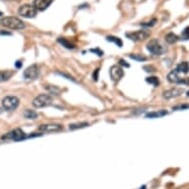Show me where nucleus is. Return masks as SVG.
Returning <instances> with one entry per match:
<instances>
[{
  "label": "nucleus",
  "instance_id": "f257e3e1",
  "mask_svg": "<svg viewBox=\"0 0 189 189\" xmlns=\"http://www.w3.org/2000/svg\"><path fill=\"white\" fill-rule=\"evenodd\" d=\"M0 25L12 30H22L25 28L24 22L17 17H3L0 19Z\"/></svg>",
  "mask_w": 189,
  "mask_h": 189
},
{
  "label": "nucleus",
  "instance_id": "f03ea898",
  "mask_svg": "<svg viewBox=\"0 0 189 189\" xmlns=\"http://www.w3.org/2000/svg\"><path fill=\"white\" fill-rule=\"evenodd\" d=\"M52 101V97L48 95V94H41V95H38L33 100V106L36 107V108H44V107L51 105Z\"/></svg>",
  "mask_w": 189,
  "mask_h": 189
},
{
  "label": "nucleus",
  "instance_id": "7ed1b4c3",
  "mask_svg": "<svg viewBox=\"0 0 189 189\" xmlns=\"http://www.w3.org/2000/svg\"><path fill=\"white\" fill-rule=\"evenodd\" d=\"M19 98L16 96H6L2 100V107L6 111H13L19 106Z\"/></svg>",
  "mask_w": 189,
  "mask_h": 189
},
{
  "label": "nucleus",
  "instance_id": "20e7f679",
  "mask_svg": "<svg viewBox=\"0 0 189 189\" xmlns=\"http://www.w3.org/2000/svg\"><path fill=\"white\" fill-rule=\"evenodd\" d=\"M37 11L38 10L34 7V5L25 4L19 8L18 13L24 18H34L37 15Z\"/></svg>",
  "mask_w": 189,
  "mask_h": 189
},
{
  "label": "nucleus",
  "instance_id": "39448f33",
  "mask_svg": "<svg viewBox=\"0 0 189 189\" xmlns=\"http://www.w3.org/2000/svg\"><path fill=\"white\" fill-rule=\"evenodd\" d=\"M147 49L148 51L153 54L155 55H160L163 53V48L161 46V44L160 43V41L157 39H153L150 40L148 44H147Z\"/></svg>",
  "mask_w": 189,
  "mask_h": 189
},
{
  "label": "nucleus",
  "instance_id": "423d86ee",
  "mask_svg": "<svg viewBox=\"0 0 189 189\" xmlns=\"http://www.w3.org/2000/svg\"><path fill=\"white\" fill-rule=\"evenodd\" d=\"M25 138H26V135H25V133L21 129H15L2 137V139H8V140H13L16 142L22 141Z\"/></svg>",
  "mask_w": 189,
  "mask_h": 189
},
{
  "label": "nucleus",
  "instance_id": "0eeeda50",
  "mask_svg": "<svg viewBox=\"0 0 189 189\" xmlns=\"http://www.w3.org/2000/svg\"><path fill=\"white\" fill-rule=\"evenodd\" d=\"M129 39H131L132 41L135 42H140V41H144L146 40L147 38H149L150 34L147 32V31H137V32H132V33H127L126 34Z\"/></svg>",
  "mask_w": 189,
  "mask_h": 189
},
{
  "label": "nucleus",
  "instance_id": "6e6552de",
  "mask_svg": "<svg viewBox=\"0 0 189 189\" xmlns=\"http://www.w3.org/2000/svg\"><path fill=\"white\" fill-rule=\"evenodd\" d=\"M40 73L39 66L37 65H32L29 67H27L24 71V77L26 79H35L38 77V75Z\"/></svg>",
  "mask_w": 189,
  "mask_h": 189
},
{
  "label": "nucleus",
  "instance_id": "1a4fd4ad",
  "mask_svg": "<svg viewBox=\"0 0 189 189\" xmlns=\"http://www.w3.org/2000/svg\"><path fill=\"white\" fill-rule=\"evenodd\" d=\"M62 130V126L60 124H44L39 127V131L45 132V133H54V132H60Z\"/></svg>",
  "mask_w": 189,
  "mask_h": 189
},
{
  "label": "nucleus",
  "instance_id": "9d476101",
  "mask_svg": "<svg viewBox=\"0 0 189 189\" xmlns=\"http://www.w3.org/2000/svg\"><path fill=\"white\" fill-rule=\"evenodd\" d=\"M167 79L171 83H189V78H180L178 72L176 71H172L171 72H169L167 75Z\"/></svg>",
  "mask_w": 189,
  "mask_h": 189
},
{
  "label": "nucleus",
  "instance_id": "9b49d317",
  "mask_svg": "<svg viewBox=\"0 0 189 189\" xmlns=\"http://www.w3.org/2000/svg\"><path fill=\"white\" fill-rule=\"evenodd\" d=\"M111 78L114 81H119L124 76V71L120 66H113L110 68Z\"/></svg>",
  "mask_w": 189,
  "mask_h": 189
},
{
  "label": "nucleus",
  "instance_id": "f8f14e48",
  "mask_svg": "<svg viewBox=\"0 0 189 189\" xmlns=\"http://www.w3.org/2000/svg\"><path fill=\"white\" fill-rule=\"evenodd\" d=\"M183 92H184V90L182 89V88H172V89H169V90H166L163 92V97L165 99H171V98L181 95Z\"/></svg>",
  "mask_w": 189,
  "mask_h": 189
},
{
  "label": "nucleus",
  "instance_id": "ddd939ff",
  "mask_svg": "<svg viewBox=\"0 0 189 189\" xmlns=\"http://www.w3.org/2000/svg\"><path fill=\"white\" fill-rule=\"evenodd\" d=\"M52 2L53 0H34V7L37 10L43 11L47 9Z\"/></svg>",
  "mask_w": 189,
  "mask_h": 189
},
{
  "label": "nucleus",
  "instance_id": "4468645a",
  "mask_svg": "<svg viewBox=\"0 0 189 189\" xmlns=\"http://www.w3.org/2000/svg\"><path fill=\"white\" fill-rule=\"evenodd\" d=\"M177 72H182V73H188L189 72V64L186 61H182L177 66L175 69Z\"/></svg>",
  "mask_w": 189,
  "mask_h": 189
},
{
  "label": "nucleus",
  "instance_id": "2eb2a0df",
  "mask_svg": "<svg viewBox=\"0 0 189 189\" xmlns=\"http://www.w3.org/2000/svg\"><path fill=\"white\" fill-rule=\"evenodd\" d=\"M12 75H13V72L10 71H0V82L9 80L12 77Z\"/></svg>",
  "mask_w": 189,
  "mask_h": 189
},
{
  "label": "nucleus",
  "instance_id": "dca6fc26",
  "mask_svg": "<svg viewBox=\"0 0 189 189\" xmlns=\"http://www.w3.org/2000/svg\"><path fill=\"white\" fill-rule=\"evenodd\" d=\"M167 115V111L165 110H160V111H155V112H150L147 114V118H160L162 116Z\"/></svg>",
  "mask_w": 189,
  "mask_h": 189
},
{
  "label": "nucleus",
  "instance_id": "f3484780",
  "mask_svg": "<svg viewBox=\"0 0 189 189\" xmlns=\"http://www.w3.org/2000/svg\"><path fill=\"white\" fill-rule=\"evenodd\" d=\"M58 42H59L60 44H61V45L64 46L65 48H66V49L71 50V49H74V48H75L74 44H72L71 42H69V41L66 40V39H64V38H59Z\"/></svg>",
  "mask_w": 189,
  "mask_h": 189
},
{
  "label": "nucleus",
  "instance_id": "a211bd4d",
  "mask_svg": "<svg viewBox=\"0 0 189 189\" xmlns=\"http://www.w3.org/2000/svg\"><path fill=\"white\" fill-rule=\"evenodd\" d=\"M179 40V38H178V36H176L175 34H173V33H168L166 36H165V41H166V43L167 44H174V43H176Z\"/></svg>",
  "mask_w": 189,
  "mask_h": 189
},
{
  "label": "nucleus",
  "instance_id": "6ab92c4d",
  "mask_svg": "<svg viewBox=\"0 0 189 189\" xmlns=\"http://www.w3.org/2000/svg\"><path fill=\"white\" fill-rule=\"evenodd\" d=\"M106 39H107V41H108V42H112V43L116 44L119 48H121L123 46V42H122V40L120 39V38H117L115 36H108Z\"/></svg>",
  "mask_w": 189,
  "mask_h": 189
},
{
  "label": "nucleus",
  "instance_id": "aec40b11",
  "mask_svg": "<svg viewBox=\"0 0 189 189\" xmlns=\"http://www.w3.org/2000/svg\"><path fill=\"white\" fill-rule=\"evenodd\" d=\"M88 126V123L86 122H80V123H75L69 125V130H77V129H82Z\"/></svg>",
  "mask_w": 189,
  "mask_h": 189
},
{
  "label": "nucleus",
  "instance_id": "412c9836",
  "mask_svg": "<svg viewBox=\"0 0 189 189\" xmlns=\"http://www.w3.org/2000/svg\"><path fill=\"white\" fill-rule=\"evenodd\" d=\"M24 116H25V118H27V119H36L38 117V114L33 110L27 109L26 111L24 112Z\"/></svg>",
  "mask_w": 189,
  "mask_h": 189
},
{
  "label": "nucleus",
  "instance_id": "4be33fe9",
  "mask_svg": "<svg viewBox=\"0 0 189 189\" xmlns=\"http://www.w3.org/2000/svg\"><path fill=\"white\" fill-rule=\"evenodd\" d=\"M147 82H149V83H150L152 85H154V86H159V84H160V79L157 78L156 76H150V77H147Z\"/></svg>",
  "mask_w": 189,
  "mask_h": 189
},
{
  "label": "nucleus",
  "instance_id": "5701e85b",
  "mask_svg": "<svg viewBox=\"0 0 189 189\" xmlns=\"http://www.w3.org/2000/svg\"><path fill=\"white\" fill-rule=\"evenodd\" d=\"M130 58L132 60H138V61L147 60V58L144 55H134V54H132V55H130Z\"/></svg>",
  "mask_w": 189,
  "mask_h": 189
},
{
  "label": "nucleus",
  "instance_id": "b1692460",
  "mask_svg": "<svg viewBox=\"0 0 189 189\" xmlns=\"http://www.w3.org/2000/svg\"><path fill=\"white\" fill-rule=\"evenodd\" d=\"M180 38L182 40H189V26L184 28V30L182 31Z\"/></svg>",
  "mask_w": 189,
  "mask_h": 189
},
{
  "label": "nucleus",
  "instance_id": "393cba45",
  "mask_svg": "<svg viewBox=\"0 0 189 189\" xmlns=\"http://www.w3.org/2000/svg\"><path fill=\"white\" fill-rule=\"evenodd\" d=\"M185 109H189V104H183V105H177L174 106L172 110L178 111V110H185Z\"/></svg>",
  "mask_w": 189,
  "mask_h": 189
},
{
  "label": "nucleus",
  "instance_id": "a878e982",
  "mask_svg": "<svg viewBox=\"0 0 189 189\" xmlns=\"http://www.w3.org/2000/svg\"><path fill=\"white\" fill-rule=\"evenodd\" d=\"M155 22H156V19L155 18V19H153L152 21H150V22H148V23L142 24V26H144V27H152V26H154V25L155 24Z\"/></svg>",
  "mask_w": 189,
  "mask_h": 189
},
{
  "label": "nucleus",
  "instance_id": "bb28decb",
  "mask_svg": "<svg viewBox=\"0 0 189 189\" xmlns=\"http://www.w3.org/2000/svg\"><path fill=\"white\" fill-rule=\"evenodd\" d=\"M144 68L146 69V71H148V72L155 71V67H154V66H144Z\"/></svg>",
  "mask_w": 189,
  "mask_h": 189
},
{
  "label": "nucleus",
  "instance_id": "cd10ccee",
  "mask_svg": "<svg viewBox=\"0 0 189 189\" xmlns=\"http://www.w3.org/2000/svg\"><path fill=\"white\" fill-rule=\"evenodd\" d=\"M98 73H99V69H96V71L93 72V79L95 81L98 80Z\"/></svg>",
  "mask_w": 189,
  "mask_h": 189
},
{
  "label": "nucleus",
  "instance_id": "c85d7f7f",
  "mask_svg": "<svg viewBox=\"0 0 189 189\" xmlns=\"http://www.w3.org/2000/svg\"><path fill=\"white\" fill-rule=\"evenodd\" d=\"M91 52H92V53H97L98 55H100V56H101V55H103V53H102L101 51H99L98 49H96V50H91Z\"/></svg>",
  "mask_w": 189,
  "mask_h": 189
},
{
  "label": "nucleus",
  "instance_id": "c756f323",
  "mask_svg": "<svg viewBox=\"0 0 189 189\" xmlns=\"http://www.w3.org/2000/svg\"><path fill=\"white\" fill-rule=\"evenodd\" d=\"M120 64H121V65H123V66H129V65H128V64H126V62H125L123 60H120Z\"/></svg>",
  "mask_w": 189,
  "mask_h": 189
},
{
  "label": "nucleus",
  "instance_id": "7c9ffc66",
  "mask_svg": "<svg viewBox=\"0 0 189 189\" xmlns=\"http://www.w3.org/2000/svg\"><path fill=\"white\" fill-rule=\"evenodd\" d=\"M17 66H18V67L21 66V61H17Z\"/></svg>",
  "mask_w": 189,
  "mask_h": 189
},
{
  "label": "nucleus",
  "instance_id": "2f4dec72",
  "mask_svg": "<svg viewBox=\"0 0 189 189\" xmlns=\"http://www.w3.org/2000/svg\"><path fill=\"white\" fill-rule=\"evenodd\" d=\"M187 97H189V91L187 92Z\"/></svg>",
  "mask_w": 189,
  "mask_h": 189
},
{
  "label": "nucleus",
  "instance_id": "473e14b6",
  "mask_svg": "<svg viewBox=\"0 0 189 189\" xmlns=\"http://www.w3.org/2000/svg\"><path fill=\"white\" fill-rule=\"evenodd\" d=\"M0 16H2V12H0Z\"/></svg>",
  "mask_w": 189,
  "mask_h": 189
},
{
  "label": "nucleus",
  "instance_id": "72a5a7b5",
  "mask_svg": "<svg viewBox=\"0 0 189 189\" xmlns=\"http://www.w3.org/2000/svg\"><path fill=\"white\" fill-rule=\"evenodd\" d=\"M0 113H1V109H0Z\"/></svg>",
  "mask_w": 189,
  "mask_h": 189
}]
</instances>
